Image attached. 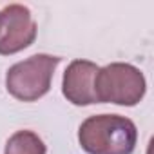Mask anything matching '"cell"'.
<instances>
[{
  "mask_svg": "<svg viewBox=\"0 0 154 154\" xmlns=\"http://www.w3.org/2000/svg\"><path fill=\"white\" fill-rule=\"evenodd\" d=\"M78 141L87 154H132L138 141V129L131 118L94 114L82 122Z\"/></svg>",
  "mask_w": 154,
  "mask_h": 154,
  "instance_id": "6da1fadb",
  "label": "cell"
},
{
  "mask_svg": "<svg viewBox=\"0 0 154 154\" xmlns=\"http://www.w3.org/2000/svg\"><path fill=\"white\" fill-rule=\"evenodd\" d=\"M98 65L91 60H72L62 80V93L72 105H93L96 103L94 96V76Z\"/></svg>",
  "mask_w": 154,
  "mask_h": 154,
  "instance_id": "5b68a950",
  "label": "cell"
},
{
  "mask_svg": "<svg viewBox=\"0 0 154 154\" xmlns=\"http://www.w3.org/2000/svg\"><path fill=\"white\" fill-rule=\"evenodd\" d=\"M60 63L53 54H33L8 69L6 89L18 102H36L51 89L54 71Z\"/></svg>",
  "mask_w": 154,
  "mask_h": 154,
  "instance_id": "3957f363",
  "label": "cell"
},
{
  "mask_svg": "<svg viewBox=\"0 0 154 154\" xmlns=\"http://www.w3.org/2000/svg\"><path fill=\"white\" fill-rule=\"evenodd\" d=\"M47 147L44 140L33 131H17L9 136L4 154H45Z\"/></svg>",
  "mask_w": 154,
  "mask_h": 154,
  "instance_id": "8992f818",
  "label": "cell"
},
{
  "mask_svg": "<svg viewBox=\"0 0 154 154\" xmlns=\"http://www.w3.org/2000/svg\"><path fill=\"white\" fill-rule=\"evenodd\" d=\"M147 82L143 72L123 62H114L100 67L94 76L96 103H116L132 107L145 96Z\"/></svg>",
  "mask_w": 154,
  "mask_h": 154,
  "instance_id": "7a4b0ae2",
  "label": "cell"
},
{
  "mask_svg": "<svg viewBox=\"0 0 154 154\" xmlns=\"http://www.w3.org/2000/svg\"><path fill=\"white\" fill-rule=\"evenodd\" d=\"M36 22L29 8L9 4L0 11V54L9 56L27 49L36 38Z\"/></svg>",
  "mask_w": 154,
  "mask_h": 154,
  "instance_id": "277c9868",
  "label": "cell"
}]
</instances>
